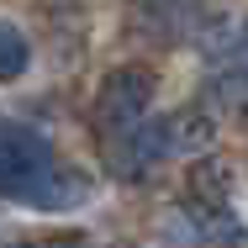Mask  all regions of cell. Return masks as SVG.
<instances>
[{
	"label": "cell",
	"instance_id": "1",
	"mask_svg": "<svg viewBox=\"0 0 248 248\" xmlns=\"http://www.w3.org/2000/svg\"><path fill=\"white\" fill-rule=\"evenodd\" d=\"M0 196L32 211H74L95 196V185L85 169L63 164L43 132L0 122Z\"/></svg>",
	"mask_w": 248,
	"mask_h": 248
},
{
	"label": "cell",
	"instance_id": "2",
	"mask_svg": "<svg viewBox=\"0 0 248 248\" xmlns=\"http://www.w3.org/2000/svg\"><path fill=\"white\" fill-rule=\"evenodd\" d=\"M153 69L143 63H122L100 79L95 90V132L100 138H122L132 132L138 122H148V106H153Z\"/></svg>",
	"mask_w": 248,
	"mask_h": 248
},
{
	"label": "cell",
	"instance_id": "3",
	"mask_svg": "<svg viewBox=\"0 0 248 248\" xmlns=\"http://www.w3.org/2000/svg\"><path fill=\"white\" fill-rule=\"evenodd\" d=\"M169 158H180V153H174V138H169V122H164V116H148V122H138L132 132L111 138V174H116V180L143 185Z\"/></svg>",
	"mask_w": 248,
	"mask_h": 248
},
{
	"label": "cell",
	"instance_id": "4",
	"mask_svg": "<svg viewBox=\"0 0 248 248\" xmlns=\"http://www.w3.org/2000/svg\"><path fill=\"white\" fill-rule=\"evenodd\" d=\"M232 201V164L217 153H196L185 174V206H227Z\"/></svg>",
	"mask_w": 248,
	"mask_h": 248
},
{
	"label": "cell",
	"instance_id": "5",
	"mask_svg": "<svg viewBox=\"0 0 248 248\" xmlns=\"http://www.w3.org/2000/svg\"><path fill=\"white\" fill-rule=\"evenodd\" d=\"M201 248H248V227L232 206H185Z\"/></svg>",
	"mask_w": 248,
	"mask_h": 248
},
{
	"label": "cell",
	"instance_id": "6",
	"mask_svg": "<svg viewBox=\"0 0 248 248\" xmlns=\"http://www.w3.org/2000/svg\"><path fill=\"white\" fill-rule=\"evenodd\" d=\"M169 122V138H174V153L180 158H196V153H211V138H217V122L206 106H180L164 116Z\"/></svg>",
	"mask_w": 248,
	"mask_h": 248
},
{
	"label": "cell",
	"instance_id": "7",
	"mask_svg": "<svg viewBox=\"0 0 248 248\" xmlns=\"http://www.w3.org/2000/svg\"><path fill=\"white\" fill-rule=\"evenodd\" d=\"M27 58H32V48H27L21 27H16V21H0V85L21 79V74H27Z\"/></svg>",
	"mask_w": 248,
	"mask_h": 248
},
{
	"label": "cell",
	"instance_id": "8",
	"mask_svg": "<svg viewBox=\"0 0 248 248\" xmlns=\"http://www.w3.org/2000/svg\"><path fill=\"white\" fill-rule=\"evenodd\" d=\"M37 248H90L85 238H69V232H53V238H43Z\"/></svg>",
	"mask_w": 248,
	"mask_h": 248
}]
</instances>
